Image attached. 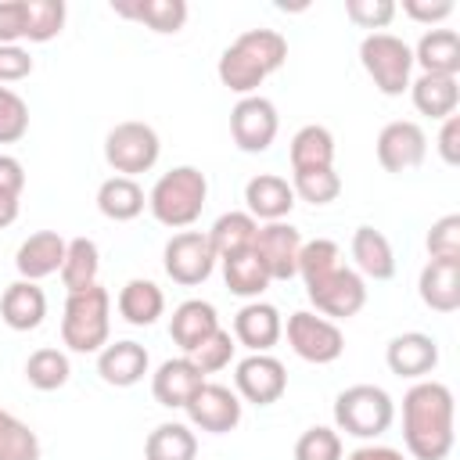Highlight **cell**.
I'll list each match as a JSON object with an SVG mask.
<instances>
[{
  "label": "cell",
  "mask_w": 460,
  "mask_h": 460,
  "mask_svg": "<svg viewBox=\"0 0 460 460\" xmlns=\"http://www.w3.org/2000/svg\"><path fill=\"white\" fill-rule=\"evenodd\" d=\"M32 75V58L18 43H0V83H18Z\"/></svg>",
  "instance_id": "obj_46"
},
{
  "label": "cell",
  "mask_w": 460,
  "mask_h": 460,
  "mask_svg": "<svg viewBox=\"0 0 460 460\" xmlns=\"http://www.w3.org/2000/svg\"><path fill=\"white\" fill-rule=\"evenodd\" d=\"M255 230H259V223L248 212H223L212 223V230H205V234H208V241L216 248V259H223V255H234V252L252 248Z\"/></svg>",
  "instance_id": "obj_36"
},
{
  "label": "cell",
  "mask_w": 460,
  "mask_h": 460,
  "mask_svg": "<svg viewBox=\"0 0 460 460\" xmlns=\"http://www.w3.org/2000/svg\"><path fill=\"white\" fill-rule=\"evenodd\" d=\"M115 305H119V316H122L126 323H133V327H151V323L165 313V295H162V288H158L155 280L133 277V280L122 284Z\"/></svg>",
  "instance_id": "obj_28"
},
{
  "label": "cell",
  "mask_w": 460,
  "mask_h": 460,
  "mask_svg": "<svg viewBox=\"0 0 460 460\" xmlns=\"http://www.w3.org/2000/svg\"><path fill=\"white\" fill-rule=\"evenodd\" d=\"M144 205H147V194H144V187H140L137 180H129V176H108V180L97 187V208H101V216L111 219V223H129V219H137V216L144 212Z\"/></svg>",
  "instance_id": "obj_30"
},
{
  "label": "cell",
  "mask_w": 460,
  "mask_h": 460,
  "mask_svg": "<svg viewBox=\"0 0 460 460\" xmlns=\"http://www.w3.org/2000/svg\"><path fill=\"white\" fill-rule=\"evenodd\" d=\"M187 420L198 428V431H208V435H226L241 424V395L230 392L226 385H212L205 381L190 399H187Z\"/></svg>",
  "instance_id": "obj_14"
},
{
  "label": "cell",
  "mask_w": 460,
  "mask_h": 460,
  "mask_svg": "<svg viewBox=\"0 0 460 460\" xmlns=\"http://www.w3.org/2000/svg\"><path fill=\"white\" fill-rule=\"evenodd\" d=\"M244 212L259 223H280L291 208H295V190H291V183L284 180V176H277V172H259V176H252L248 183H244Z\"/></svg>",
  "instance_id": "obj_19"
},
{
  "label": "cell",
  "mask_w": 460,
  "mask_h": 460,
  "mask_svg": "<svg viewBox=\"0 0 460 460\" xmlns=\"http://www.w3.org/2000/svg\"><path fill=\"white\" fill-rule=\"evenodd\" d=\"M0 316L11 331H36L47 316V295L36 280H14L0 295Z\"/></svg>",
  "instance_id": "obj_23"
},
{
  "label": "cell",
  "mask_w": 460,
  "mask_h": 460,
  "mask_svg": "<svg viewBox=\"0 0 460 460\" xmlns=\"http://www.w3.org/2000/svg\"><path fill=\"white\" fill-rule=\"evenodd\" d=\"M234 388L244 402H255V406H270L277 402L284 392H288V370L277 356L270 352H252L237 363L234 370Z\"/></svg>",
  "instance_id": "obj_12"
},
{
  "label": "cell",
  "mask_w": 460,
  "mask_h": 460,
  "mask_svg": "<svg viewBox=\"0 0 460 460\" xmlns=\"http://www.w3.org/2000/svg\"><path fill=\"white\" fill-rule=\"evenodd\" d=\"M284 334V320L277 313V305L270 302H248L237 309L234 316V341H241L252 352H270Z\"/></svg>",
  "instance_id": "obj_21"
},
{
  "label": "cell",
  "mask_w": 460,
  "mask_h": 460,
  "mask_svg": "<svg viewBox=\"0 0 460 460\" xmlns=\"http://www.w3.org/2000/svg\"><path fill=\"white\" fill-rule=\"evenodd\" d=\"M234 349H237L234 334L219 327L216 334H208V338L190 352V363H194L201 374H216V370H223V367L234 359Z\"/></svg>",
  "instance_id": "obj_43"
},
{
  "label": "cell",
  "mask_w": 460,
  "mask_h": 460,
  "mask_svg": "<svg viewBox=\"0 0 460 460\" xmlns=\"http://www.w3.org/2000/svg\"><path fill=\"white\" fill-rule=\"evenodd\" d=\"M158 155H162V140L147 122L129 119V122L111 126L104 137V162L115 169V176L137 180L140 172L155 169Z\"/></svg>",
  "instance_id": "obj_7"
},
{
  "label": "cell",
  "mask_w": 460,
  "mask_h": 460,
  "mask_svg": "<svg viewBox=\"0 0 460 460\" xmlns=\"http://www.w3.org/2000/svg\"><path fill=\"white\" fill-rule=\"evenodd\" d=\"M284 334H288L291 352H295L298 359H305V363H316V367L334 363V359L345 352V334H341V327H338L334 320L313 313V309L291 313Z\"/></svg>",
  "instance_id": "obj_8"
},
{
  "label": "cell",
  "mask_w": 460,
  "mask_h": 460,
  "mask_svg": "<svg viewBox=\"0 0 460 460\" xmlns=\"http://www.w3.org/2000/svg\"><path fill=\"white\" fill-rule=\"evenodd\" d=\"M208 198V180L201 169L194 165H176L169 172H162L147 194V208L151 216L169 226V230H187L190 223H198L201 208Z\"/></svg>",
  "instance_id": "obj_3"
},
{
  "label": "cell",
  "mask_w": 460,
  "mask_h": 460,
  "mask_svg": "<svg viewBox=\"0 0 460 460\" xmlns=\"http://www.w3.org/2000/svg\"><path fill=\"white\" fill-rule=\"evenodd\" d=\"M295 460H345L341 435L327 424H313L295 442Z\"/></svg>",
  "instance_id": "obj_41"
},
{
  "label": "cell",
  "mask_w": 460,
  "mask_h": 460,
  "mask_svg": "<svg viewBox=\"0 0 460 460\" xmlns=\"http://www.w3.org/2000/svg\"><path fill=\"white\" fill-rule=\"evenodd\" d=\"M453 392L442 381H417L402 395V442L413 460H446L453 453Z\"/></svg>",
  "instance_id": "obj_1"
},
{
  "label": "cell",
  "mask_w": 460,
  "mask_h": 460,
  "mask_svg": "<svg viewBox=\"0 0 460 460\" xmlns=\"http://www.w3.org/2000/svg\"><path fill=\"white\" fill-rule=\"evenodd\" d=\"M305 295H309V302L316 305L320 316H327V320H349V316H356L367 305V280L341 262L327 277L305 284Z\"/></svg>",
  "instance_id": "obj_10"
},
{
  "label": "cell",
  "mask_w": 460,
  "mask_h": 460,
  "mask_svg": "<svg viewBox=\"0 0 460 460\" xmlns=\"http://www.w3.org/2000/svg\"><path fill=\"white\" fill-rule=\"evenodd\" d=\"M359 65L385 97H399L402 90H410L413 47L392 32H370L359 43Z\"/></svg>",
  "instance_id": "obj_6"
},
{
  "label": "cell",
  "mask_w": 460,
  "mask_h": 460,
  "mask_svg": "<svg viewBox=\"0 0 460 460\" xmlns=\"http://www.w3.org/2000/svg\"><path fill=\"white\" fill-rule=\"evenodd\" d=\"M68 377H72V363L54 345H43L25 359V381L40 392H58L68 385Z\"/></svg>",
  "instance_id": "obj_35"
},
{
  "label": "cell",
  "mask_w": 460,
  "mask_h": 460,
  "mask_svg": "<svg viewBox=\"0 0 460 460\" xmlns=\"http://www.w3.org/2000/svg\"><path fill=\"white\" fill-rule=\"evenodd\" d=\"M338 266H341V248H338V241H331V237L302 241V252H298V277H302L305 284L327 277V273L338 270Z\"/></svg>",
  "instance_id": "obj_39"
},
{
  "label": "cell",
  "mask_w": 460,
  "mask_h": 460,
  "mask_svg": "<svg viewBox=\"0 0 460 460\" xmlns=\"http://www.w3.org/2000/svg\"><path fill=\"white\" fill-rule=\"evenodd\" d=\"M284 61H288V40L277 29H244L219 54L216 75L226 90L252 97L266 83V75H273Z\"/></svg>",
  "instance_id": "obj_2"
},
{
  "label": "cell",
  "mask_w": 460,
  "mask_h": 460,
  "mask_svg": "<svg viewBox=\"0 0 460 460\" xmlns=\"http://www.w3.org/2000/svg\"><path fill=\"white\" fill-rule=\"evenodd\" d=\"M216 248L208 241L205 230H180L165 241V252H162V266L169 273L172 284H183V288H194V284H205L216 270Z\"/></svg>",
  "instance_id": "obj_9"
},
{
  "label": "cell",
  "mask_w": 460,
  "mask_h": 460,
  "mask_svg": "<svg viewBox=\"0 0 460 460\" xmlns=\"http://www.w3.org/2000/svg\"><path fill=\"white\" fill-rule=\"evenodd\" d=\"M0 460H40L36 431L4 406H0Z\"/></svg>",
  "instance_id": "obj_38"
},
{
  "label": "cell",
  "mask_w": 460,
  "mask_h": 460,
  "mask_svg": "<svg viewBox=\"0 0 460 460\" xmlns=\"http://www.w3.org/2000/svg\"><path fill=\"white\" fill-rule=\"evenodd\" d=\"M68 241L58 230H36L29 234L14 252V270L22 280H43L50 273H61Z\"/></svg>",
  "instance_id": "obj_17"
},
{
  "label": "cell",
  "mask_w": 460,
  "mask_h": 460,
  "mask_svg": "<svg viewBox=\"0 0 460 460\" xmlns=\"http://www.w3.org/2000/svg\"><path fill=\"white\" fill-rule=\"evenodd\" d=\"M402 14L424 25H438L453 14V0H402Z\"/></svg>",
  "instance_id": "obj_47"
},
{
  "label": "cell",
  "mask_w": 460,
  "mask_h": 460,
  "mask_svg": "<svg viewBox=\"0 0 460 460\" xmlns=\"http://www.w3.org/2000/svg\"><path fill=\"white\" fill-rule=\"evenodd\" d=\"M291 172H309V169H334V137L327 126H302L291 137Z\"/></svg>",
  "instance_id": "obj_31"
},
{
  "label": "cell",
  "mask_w": 460,
  "mask_h": 460,
  "mask_svg": "<svg viewBox=\"0 0 460 460\" xmlns=\"http://www.w3.org/2000/svg\"><path fill=\"white\" fill-rule=\"evenodd\" d=\"M22 40L47 43L65 29V0H22Z\"/></svg>",
  "instance_id": "obj_37"
},
{
  "label": "cell",
  "mask_w": 460,
  "mask_h": 460,
  "mask_svg": "<svg viewBox=\"0 0 460 460\" xmlns=\"http://www.w3.org/2000/svg\"><path fill=\"white\" fill-rule=\"evenodd\" d=\"M151 367V356L140 341L133 338H122V341H108L101 352H97V374L104 385H115V388H129L137 381H144Z\"/></svg>",
  "instance_id": "obj_18"
},
{
  "label": "cell",
  "mask_w": 460,
  "mask_h": 460,
  "mask_svg": "<svg viewBox=\"0 0 460 460\" xmlns=\"http://www.w3.org/2000/svg\"><path fill=\"white\" fill-rule=\"evenodd\" d=\"M205 385V374L190 363V356H176V359H165L155 374H151V395L158 406H169V410H183L187 399Z\"/></svg>",
  "instance_id": "obj_20"
},
{
  "label": "cell",
  "mask_w": 460,
  "mask_h": 460,
  "mask_svg": "<svg viewBox=\"0 0 460 460\" xmlns=\"http://www.w3.org/2000/svg\"><path fill=\"white\" fill-rule=\"evenodd\" d=\"M194 456H198V435L180 420H165L144 438V460H194Z\"/></svg>",
  "instance_id": "obj_33"
},
{
  "label": "cell",
  "mask_w": 460,
  "mask_h": 460,
  "mask_svg": "<svg viewBox=\"0 0 460 460\" xmlns=\"http://www.w3.org/2000/svg\"><path fill=\"white\" fill-rule=\"evenodd\" d=\"M428 155V137L417 122L395 119L377 133V162L385 172H406L417 169Z\"/></svg>",
  "instance_id": "obj_15"
},
{
  "label": "cell",
  "mask_w": 460,
  "mask_h": 460,
  "mask_svg": "<svg viewBox=\"0 0 460 460\" xmlns=\"http://www.w3.org/2000/svg\"><path fill=\"white\" fill-rule=\"evenodd\" d=\"M345 14L359 29H385L395 18V4L392 0H345Z\"/></svg>",
  "instance_id": "obj_45"
},
{
  "label": "cell",
  "mask_w": 460,
  "mask_h": 460,
  "mask_svg": "<svg viewBox=\"0 0 460 460\" xmlns=\"http://www.w3.org/2000/svg\"><path fill=\"white\" fill-rule=\"evenodd\" d=\"M413 65L431 75H456L460 72V36L453 29H428L413 47Z\"/></svg>",
  "instance_id": "obj_29"
},
{
  "label": "cell",
  "mask_w": 460,
  "mask_h": 460,
  "mask_svg": "<svg viewBox=\"0 0 460 460\" xmlns=\"http://www.w3.org/2000/svg\"><path fill=\"white\" fill-rule=\"evenodd\" d=\"M438 155H442L446 165H460V115L442 119V129H438Z\"/></svg>",
  "instance_id": "obj_48"
},
{
  "label": "cell",
  "mask_w": 460,
  "mask_h": 460,
  "mask_svg": "<svg viewBox=\"0 0 460 460\" xmlns=\"http://www.w3.org/2000/svg\"><path fill=\"white\" fill-rule=\"evenodd\" d=\"M410 97H413V108H417L420 115L449 119V115H456L460 86H456V75H431V72H420L417 79H410Z\"/></svg>",
  "instance_id": "obj_27"
},
{
  "label": "cell",
  "mask_w": 460,
  "mask_h": 460,
  "mask_svg": "<svg viewBox=\"0 0 460 460\" xmlns=\"http://www.w3.org/2000/svg\"><path fill=\"white\" fill-rule=\"evenodd\" d=\"M291 190L295 198L309 201V205H331L341 194V176L334 169H309V172H295L291 176Z\"/></svg>",
  "instance_id": "obj_40"
},
{
  "label": "cell",
  "mask_w": 460,
  "mask_h": 460,
  "mask_svg": "<svg viewBox=\"0 0 460 460\" xmlns=\"http://www.w3.org/2000/svg\"><path fill=\"white\" fill-rule=\"evenodd\" d=\"M345 460H406V456L399 449H392V446H359Z\"/></svg>",
  "instance_id": "obj_51"
},
{
  "label": "cell",
  "mask_w": 460,
  "mask_h": 460,
  "mask_svg": "<svg viewBox=\"0 0 460 460\" xmlns=\"http://www.w3.org/2000/svg\"><path fill=\"white\" fill-rule=\"evenodd\" d=\"M277 129H280L277 104L262 93L241 97L230 111V137L244 155H262L277 140Z\"/></svg>",
  "instance_id": "obj_11"
},
{
  "label": "cell",
  "mask_w": 460,
  "mask_h": 460,
  "mask_svg": "<svg viewBox=\"0 0 460 460\" xmlns=\"http://www.w3.org/2000/svg\"><path fill=\"white\" fill-rule=\"evenodd\" d=\"M22 25H25L22 0H0V43L22 40Z\"/></svg>",
  "instance_id": "obj_49"
},
{
  "label": "cell",
  "mask_w": 460,
  "mask_h": 460,
  "mask_svg": "<svg viewBox=\"0 0 460 460\" xmlns=\"http://www.w3.org/2000/svg\"><path fill=\"white\" fill-rule=\"evenodd\" d=\"M385 363L395 377H410V381H424V374H431L438 367V341L424 331H406L395 334L385 349Z\"/></svg>",
  "instance_id": "obj_16"
},
{
  "label": "cell",
  "mask_w": 460,
  "mask_h": 460,
  "mask_svg": "<svg viewBox=\"0 0 460 460\" xmlns=\"http://www.w3.org/2000/svg\"><path fill=\"white\" fill-rule=\"evenodd\" d=\"M252 252L266 266L270 280H291L298 277V252H302V234L291 223H259Z\"/></svg>",
  "instance_id": "obj_13"
},
{
  "label": "cell",
  "mask_w": 460,
  "mask_h": 460,
  "mask_svg": "<svg viewBox=\"0 0 460 460\" xmlns=\"http://www.w3.org/2000/svg\"><path fill=\"white\" fill-rule=\"evenodd\" d=\"M25 190V169L14 155H0V194L18 198Z\"/></svg>",
  "instance_id": "obj_50"
},
{
  "label": "cell",
  "mask_w": 460,
  "mask_h": 460,
  "mask_svg": "<svg viewBox=\"0 0 460 460\" xmlns=\"http://www.w3.org/2000/svg\"><path fill=\"white\" fill-rule=\"evenodd\" d=\"M352 259H356L359 277H370V280H392L395 277V252H392L388 237L374 226H356Z\"/></svg>",
  "instance_id": "obj_26"
},
{
  "label": "cell",
  "mask_w": 460,
  "mask_h": 460,
  "mask_svg": "<svg viewBox=\"0 0 460 460\" xmlns=\"http://www.w3.org/2000/svg\"><path fill=\"white\" fill-rule=\"evenodd\" d=\"M395 402L377 385H349L334 399V424L352 438H377L392 428Z\"/></svg>",
  "instance_id": "obj_5"
},
{
  "label": "cell",
  "mask_w": 460,
  "mask_h": 460,
  "mask_svg": "<svg viewBox=\"0 0 460 460\" xmlns=\"http://www.w3.org/2000/svg\"><path fill=\"white\" fill-rule=\"evenodd\" d=\"M420 302L435 313H456L460 309V262L453 259H428L417 280Z\"/></svg>",
  "instance_id": "obj_24"
},
{
  "label": "cell",
  "mask_w": 460,
  "mask_h": 460,
  "mask_svg": "<svg viewBox=\"0 0 460 460\" xmlns=\"http://www.w3.org/2000/svg\"><path fill=\"white\" fill-rule=\"evenodd\" d=\"M29 133V104L11 86H0V144H14Z\"/></svg>",
  "instance_id": "obj_42"
},
{
  "label": "cell",
  "mask_w": 460,
  "mask_h": 460,
  "mask_svg": "<svg viewBox=\"0 0 460 460\" xmlns=\"http://www.w3.org/2000/svg\"><path fill=\"white\" fill-rule=\"evenodd\" d=\"M219 331V313H216V305L212 302H205V298H187V302H180L176 309H172V316H169V334H172V341L183 349V356H190L208 334H216Z\"/></svg>",
  "instance_id": "obj_22"
},
{
  "label": "cell",
  "mask_w": 460,
  "mask_h": 460,
  "mask_svg": "<svg viewBox=\"0 0 460 460\" xmlns=\"http://www.w3.org/2000/svg\"><path fill=\"white\" fill-rule=\"evenodd\" d=\"M14 219H18V198L0 194V230H4V226H11Z\"/></svg>",
  "instance_id": "obj_52"
},
{
  "label": "cell",
  "mask_w": 460,
  "mask_h": 460,
  "mask_svg": "<svg viewBox=\"0 0 460 460\" xmlns=\"http://www.w3.org/2000/svg\"><path fill=\"white\" fill-rule=\"evenodd\" d=\"M111 11L122 18H133L162 36L180 32L187 22V0H115Z\"/></svg>",
  "instance_id": "obj_25"
},
{
  "label": "cell",
  "mask_w": 460,
  "mask_h": 460,
  "mask_svg": "<svg viewBox=\"0 0 460 460\" xmlns=\"http://www.w3.org/2000/svg\"><path fill=\"white\" fill-rule=\"evenodd\" d=\"M97 273H101L97 241H90V237H72L68 248H65V262H61V284H65L68 291H83V288H93V284H97Z\"/></svg>",
  "instance_id": "obj_34"
},
{
  "label": "cell",
  "mask_w": 460,
  "mask_h": 460,
  "mask_svg": "<svg viewBox=\"0 0 460 460\" xmlns=\"http://www.w3.org/2000/svg\"><path fill=\"white\" fill-rule=\"evenodd\" d=\"M424 244H428V255L431 259H453V262H460V216L449 212V216L435 219Z\"/></svg>",
  "instance_id": "obj_44"
},
{
  "label": "cell",
  "mask_w": 460,
  "mask_h": 460,
  "mask_svg": "<svg viewBox=\"0 0 460 460\" xmlns=\"http://www.w3.org/2000/svg\"><path fill=\"white\" fill-rule=\"evenodd\" d=\"M111 334V295L108 288L93 284L83 291H68L61 313V341L72 352H101Z\"/></svg>",
  "instance_id": "obj_4"
},
{
  "label": "cell",
  "mask_w": 460,
  "mask_h": 460,
  "mask_svg": "<svg viewBox=\"0 0 460 460\" xmlns=\"http://www.w3.org/2000/svg\"><path fill=\"white\" fill-rule=\"evenodd\" d=\"M219 262H223V280H226L230 295L255 302V298L270 288V273H266V266L259 262V255H255L252 248L234 252V255H223Z\"/></svg>",
  "instance_id": "obj_32"
}]
</instances>
